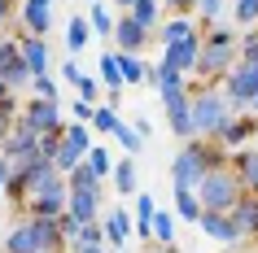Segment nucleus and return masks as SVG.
I'll use <instances>...</instances> for the list:
<instances>
[{
    "mask_svg": "<svg viewBox=\"0 0 258 253\" xmlns=\"http://www.w3.org/2000/svg\"><path fill=\"white\" fill-rule=\"evenodd\" d=\"M83 161H88V166L96 171V179H101V184H105V179H109V171H114V153H109L105 144H92Z\"/></svg>",
    "mask_w": 258,
    "mask_h": 253,
    "instance_id": "2f4dec72",
    "label": "nucleus"
},
{
    "mask_svg": "<svg viewBox=\"0 0 258 253\" xmlns=\"http://www.w3.org/2000/svg\"><path fill=\"white\" fill-rule=\"evenodd\" d=\"M127 18H132V22H136V27H145L153 35V31L162 27V5H158V0H136V5H132V9H127Z\"/></svg>",
    "mask_w": 258,
    "mask_h": 253,
    "instance_id": "4be33fe9",
    "label": "nucleus"
},
{
    "mask_svg": "<svg viewBox=\"0 0 258 253\" xmlns=\"http://www.w3.org/2000/svg\"><path fill=\"white\" fill-rule=\"evenodd\" d=\"M101 231H105V240L114 244V249H127V240H132V214L122 210H109L105 218H101Z\"/></svg>",
    "mask_w": 258,
    "mask_h": 253,
    "instance_id": "6ab92c4d",
    "label": "nucleus"
},
{
    "mask_svg": "<svg viewBox=\"0 0 258 253\" xmlns=\"http://www.w3.org/2000/svg\"><path fill=\"white\" fill-rule=\"evenodd\" d=\"M197 48H202V35H192V40H179V44H166V48H162V61H158V66H162V70H175V74H184V79H188L192 66H197Z\"/></svg>",
    "mask_w": 258,
    "mask_h": 253,
    "instance_id": "ddd939ff",
    "label": "nucleus"
},
{
    "mask_svg": "<svg viewBox=\"0 0 258 253\" xmlns=\"http://www.w3.org/2000/svg\"><path fill=\"white\" fill-rule=\"evenodd\" d=\"M66 188H88V192H101V179H96V171L88 166V161H79V166L66 175Z\"/></svg>",
    "mask_w": 258,
    "mask_h": 253,
    "instance_id": "473e14b6",
    "label": "nucleus"
},
{
    "mask_svg": "<svg viewBox=\"0 0 258 253\" xmlns=\"http://www.w3.org/2000/svg\"><path fill=\"white\" fill-rule=\"evenodd\" d=\"M66 197H70L66 179L53 175L44 188H35V192L18 205V214H22V218H61V214H66Z\"/></svg>",
    "mask_w": 258,
    "mask_h": 253,
    "instance_id": "423d86ee",
    "label": "nucleus"
},
{
    "mask_svg": "<svg viewBox=\"0 0 258 253\" xmlns=\"http://www.w3.org/2000/svg\"><path fill=\"white\" fill-rule=\"evenodd\" d=\"M5 253H66L57 218H18L5 236Z\"/></svg>",
    "mask_w": 258,
    "mask_h": 253,
    "instance_id": "7ed1b4c3",
    "label": "nucleus"
},
{
    "mask_svg": "<svg viewBox=\"0 0 258 253\" xmlns=\"http://www.w3.org/2000/svg\"><path fill=\"white\" fill-rule=\"evenodd\" d=\"M192 35H202V27L192 18H162V27L153 31V40H162V48L166 44H179V40H192Z\"/></svg>",
    "mask_w": 258,
    "mask_h": 253,
    "instance_id": "aec40b11",
    "label": "nucleus"
},
{
    "mask_svg": "<svg viewBox=\"0 0 258 253\" xmlns=\"http://www.w3.org/2000/svg\"><path fill=\"white\" fill-rule=\"evenodd\" d=\"M153 240H158V249L175 244V214H171V210H158V214H153Z\"/></svg>",
    "mask_w": 258,
    "mask_h": 253,
    "instance_id": "7c9ffc66",
    "label": "nucleus"
},
{
    "mask_svg": "<svg viewBox=\"0 0 258 253\" xmlns=\"http://www.w3.org/2000/svg\"><path fill=\"white\" fill-rule=\"evenodd\" d=\"M114 140H118V144L127 148V157L145 148V140H140V135H136V127H132V122H122V118H118V127H114Z\"/></svg>",
    "mask_w": 258,
    "mask_h": 253,
    "instance_id": "f704fd0d",
    "label": "nucleus"
},
{
    "mask_svg": "<svg viewBox=\"0 0 258 253\" xmlns=\"http://www.w3.org/2000/svg\"><path fill=\"white\" fill-rule=\"evenodd\" d=\"M18 48H22V66L31 70V79L48 74V61H53V53H48V44H44V40H35V35H18Z\"/></svg>",
    "mask_w": 258,
    "mask_h": 253,
    "instance_id": "dca6fc26",
    "label": "nucleus"
},
{
    "mask_svg": "<svg viewBox=\"0 0 258 253\" xmlns=\"http://www.w3.org/2000/svg\"><path fill=\"white\" fill-rule=\"evenodd\" d=\"M105 192V188H101ZM101 192H88V188H70V197H66V214L75 218V223H96L101 218Z\"/></svg>",
    "mask_w": 258,
    "mask_h": 253,
    "instance_id": "2eb2a0df",
    "label": "nucleus"
},
{
    "mask_svg": "<svg viewBox=\"0 0 258 253\" xmlns=\"http://www.w3.org/2000/svg\"><path fill=\"white\" fill-rule=\"evenodd\" d=\"M18 122L35 135H61L66 131V118H61V101H40V96H27L22 109H18Z\"/></svg>",
    "mask_w": 258,
    "mask_h": 253,
    "instance_id": "0eeeda50",
    "label": "nucleus"
},
{
    "mask_svg": "<svg viewBox=\"0 0 258 253\" xmlns=\"http://www.w3.org/2000/svg\"><path fill=\"white\" fill-rule=\"evenodd\" d=\"M18 18V0H0V31H5V22H14Z\"/></svg>",
    "mask_w": 258,
    "mask_h": 253,
    "instance_id": "37998d69",
    "label": "nucleus"
},
{
    "mask_svg": "<svg viewBox=\"0 0 258 253\" xmlns=\"http://www.w3.org/2000/svg\"><path fill=\"white\" fill-rule=\"evenodd\" d=\"M5 184H9V161L0 157V201H5Z\"/></svg>",
    "mask_w": 258,
    "mask_h": 253,
    "instance_id": "a18cd8bd",
    "label": "nucleus"
},
{
    "mask_svg": "<svg viewBox=\"0 0 258 253\" xmlns=\"http://www.w3.org/2000/svg\"><path fill=\"white\" fill-rule=\"evenodd\" d=\"M219 14H223V0H192V22L197 27H219Z\"/></svg>",
    "mask_w": 258,
    "mask_h": 253,
    "instance_id": "c756f323",
    "label": "nucleus"
},
{
    "mask_svg": "<svg viewBox=\"0 0 258 253\" xmlns=\"http://www.w3.org/2000/svg\"><path fill=\"white\" fill-rule=\"evenodd\" d=\"M228 171L236 175V184H241L245 192H254V197H258V148L254 144L228 153Z\"/></svg>",
    "mask_w": 258,
    "mask_h": 253,
    "instance_id": "4468645a",
    "label": "nucleus"
},
{
    "mask_svg": "<svg viewBox=\"0 0 258 253\" xmlns=\"http://www.w3.org/2000/svg\"><path fill=\"white\" fill-rule=\"evenodd\" d=\"M236 61L258 70V35L254 31H241V40H236Z\"/></svg>",
    "mask_w": 258,
    "mask_h": 253,
    "instance_id": "72a5a7b5",
    "label": "nucleus"
},
{
    "mask_svg": "<svg viewBox=\"0 0 258 253\" xmlns=\"http://www.w3.org/2000/svg\"><path fill=\"white\" fill-rule=\"evenodd\" d=\"M245 188L236 184V175L228 171V166H219V171H206L202 184L192 188V197H197V205H202V214H232V205L241 201Z\"/></svg>",
    "mask_w": 258,
    "mask_h": 253,
    "instance_id": "20e7f679",
    "label": "nucleus"
},
{
    "mask_svg": "<svg viewBox=\"0 0 258 253\" xmlns=\"http://www.w3.org/2000/svg\"><path fill=\"white\" fill-rule=\"evenodd\" d=\"M75 92H79V101H88V105H101V83H96V74H79V79H75Z\"/></svg>",
    "mask_w": 258,
    "mask_h": 253,
    "instance_id": "4c0bfd02",
    "label": "nucleus"
},
{
    "mask_svg": "<svg viewBox=\"0 0 258 253\" xmlns=\"http://www.w3.org/2000/svg\"><path fill=\"white\" fill-rule=\"evenodd\" d=\"M5 96H9V88H5V83H0V101H5Z\"/></svg>",
    "mask_w": 258,
    "mask_h": 253,
    "instance_id": "3c124183",
    "label": "nucleus"
},
{
    "mask_svg": "<svg viewBox=\"0 0 258 253\" xmlns=\"http://www.w3.org/2000/svg\"><path fill=\"white\" fill-rule=\"evenodd\" d=\"M92 109L96 105H88V101H75V105H70V118L79 122V127H88V122H92Z\"/></svg>",
    "mask_w": 258,
    "mask_h": 253,
    "instance_id": "79ce46f5",
    "label": "nucleus"
},
{
    "mask_svg": "<svg viewBox=\"0 0 258 253\" xmlns=\"http://www.w3.org/2000/svg\"><path fill=\"white\" fill-rule=\"evenodd\" d=\"M79 74H83V70L75 66V61H61V79H66V83H75V79H79Z\"/></svg>",
    "mask_w": 258,
    "mask_h": 253,
    "instance_id": "c03bdc74",
    "label": "nucleus"
},
{
    "mask_svg": "<svg viewBox=\"0 0 258 253\" xmlns=\"http://www.w3.org/2000/svg\"><path fill=\"white\" fill-rule=\"evenodd\" d=\"M219 92H223V101H228L232 114H249V101L258 96V70L254 66H236L223 74V83H219Z\"/></svg>",
    "mask_w": 258,
    "mask_h": 253,
    "instance_id": "6e6552de",
    "label": "nucleus"
},
{
    "mask_svg": "<svg viewBox=\"0 0 258 253\" xmlns=\"http://www.w3.org/2000/svg\"><path fill=\"white\" fill-rule=\"evenodd\" d=\"M153 214H158V205H153L149 192H136V218H132V231L145 240H153Z\"/></svg>",
    "mask_w": 258,
    "mask_h": 253,
    "instance_id": "5701e85b",
    "label": "nucleus"
},
{
    "mask_svg": "<svg viewBox=\"0 0 258 253\" xmlns=\"http://www.w3.org/2000/svg\"><path fill=\"white\" fill-rule=\"evenodd\" d=\"M114 53V48H109ZM114 61H118V74H122V88L132 83V88H140L145 83V61L140 57H132V53H114Z\"/></svg>",
    "mask_w": 258,
    "mask_h": 253,
    "instance_id": "a878e982",
    "label": "nucleus"
},
{
    "mask_svg": "<svg viewBox=\"0 0 258 253\" xmlns=\"http://www.w3.org/2000/svg\"><path fill=\"white\" fill-rule=\"evenodd\" d=\"M236 27H206L202 31V48H197V66H192L188 88H219L223 74L236 66Z\"/></svg>",
    "mask_w": 258,
    "mask_h": 253,
    "instance_id": "f257e3e1",
    "label": "nucleus"
},
{
    "mask_svg": "<svg viewBox=\"0 0 258 253\" xmlns=\"http://www.w3.org/2000/svg\"><path fill=\"white\" fill-rule=\"evenodd\" d=\"M31 96H40V101H61V92H57V83L48 79V74L31 79Z\"/></svg>",
    "mask_w": 258,
    "mask_h": 253,
    "instance_id": "a19ab883",
    "label": "nucleus"
},
{
    "mask_svg": "<svg viewBox=\"0 0 258 253\" xmlns=\"http://www.w3.org/2000/svg\"><path fill=\"white\" fill-rule=\"evenodd\" d=\"M228 118H232V109H228V101H223L219 88H188V122H192V135L210 140Z\"/></svg>",
    "mask_w": 258,
    "mask_h": 253,
    "instance_id": "39448f33",
    "label": "nucleus"
},
{
    "mask_svg": "<svg viewBox=\"0 0 258 253\" xmlns=\"http://www.w3.org/2000/svg\"><path fill=\"white\" fill-rule=\"evenodd\" d=\"M249 114H254V118H258V96H254V101H249Z\"/></svg>",
    "mask_w": 258,
    "mask_h": 253,
    "instance_id": "8fccbe9b",
    "label": "nucleus"
},
{
    "mask_svg": "<svg viewBox=\"0 0 258 253\" xmlns=\"http://www.w3.org/2000/svg\"><path fill=\"white\" fill-rule=\"evenodd\" d=\"M171 214H179L184 223H197V218H202V205H197L192 192H175V210H171Z\"/></svg>",
    "mask_w": 258,
    "mask_h": 253,
    "instance_id": "c9c22d12",
    "label": "nucleus"
},
{
    "mask_svg": "<svg viewBox=\"0 0 258 253\" xmlns=\"http://www.w3.org/2000/svg\"><path fill=\"white\" fill-rule=\"evenodd\" d=\"M88 5H92V0H88Z\"/></svg>",
    "mask_w": 258,
    "mask_h": 253,
    "instance_id": "5fc2aeb1",
    "label": "nucleus"
},
{
    "mask_svg": "<svg viewBox=\"0 0 258 253\" xmlns=\"http://www.w3.org/2000/svg\"><path fill=\"white\" fill-rule=\"evenodd\" d=\"M18 109H22V96H5V101H0V140L9 135V127H14V118H18Z\"/></svg>",
    "mask_w": 258,
    "mask_h": 253,
    "instance_id": "58836bf2",
    "label": "nucleus"
},
{
    "mask_svg": "<svg viewBox=\"0 0 258 253\" xmlns=\"http://www.w3.org/2000/svg\"><path fill=\"white\" fill-rule=\"evenodd\" d=\"M66 253H105V244H101V249H66Z\"/></svg>",
    "mask_w": 258,
    "mask_h": 253,
    "instance_id": "09e8293b",
    "label": "nucleus"
},
{
    "mask_svg": "<svg viewBox=\"0 0 258 253\" xmlns=\"http://www.w3.org/2000/svg\"><path fill=\"white\" fill-rule=\"evenodd\" d=\"M149 131H153V122H149V118H136V135H140V140H145Z\"/></svg>",
    "mask_w": 258,
    "mask_h": 253,
    "instance_id": "49530a36",
    "label": "nucleus"
},
{
    "mask_svg": "<svg viewBox=\"0 0 258 253\" xmlns=\"http://www.w3.org/2000/svg\"><path fill=\"white\" fill-rule=\"evenodd\" d=\"M109 184H114V192L118 197H132V192H140V179H136V161L132 157H118L114 161V171H109Z\"/></svg>",
    "mask_w": 258,
    "mask_h": 253,
    "instance_id": "412c9836",
    "label": "nucleus"
},
{
    "mask_svg": "<svg viewBox=\"0 0 258 253\" xmlns=\"http://www.w3.org/2000/svg\"><path fill=\"white\" fill-rule=\"evenodd\" d=\"M88 127H96V131L114 135V127H118V109H109V105H96V109H92V122H88Z\"/></svg>",
    "mask_w": 258,
    "mask_h": 253,
    "instance_id": "e433bc0d",
    "label": "nucleus"
},
{
    "mask_svg": "<svg viewBox=\"0 0 258 253\" xmlns=\"http://www.w3.org/2000/svg\"><path fill=\"white\" fill-rule=\"evenodd\" d=\"M0 157L9 161V171H18V166H31V161L40 157V135L27 131L22 122L14 118V127H9V135L0 140Z\"/></svg>",
    "mask_w": 258,
    "mask_h": 253,
    "instance_id": "1a4fd4ad",
    "label": "nucleus"
},
{
    "mask_svg": "<svg viewBox=\"0 0 258 253\" xmlns=\"http://www.w3.org/2000/svg\"><path fill=\"white\" fill-rule=\"evenodd\" d=\"M114 5H118L122 14H127V9H132V5H136V0H114Z\"/></svg>",
    "mask_w": 258,
    "mask_h": 253,
    "instance_id": "de8ad7c7",
    "label": "nucleus"
},
{
    "mask_svg": "<svg viewBox=\"0 0 258 253\" xmlns=\"http://www.w3.org/2000/svg\"><path fill=\"white\" fill-rule=\"evenodd\" d=\"M232 18H236V27H258V0H236V9H232Z\"/></svg>",
    "mask_w": 258,
    "mask_h": 253,
    "instance_id": "ea45409f",
    "label": "nucleus"
},
{
    "mask_svg": "<svg viewBox=\"0 0 258 253\" xmlns=\"http://www.w3.org/2000/svg\"><path fill=\"white\" fill-rule=\"evenodd\" d=\"M254 135H258V118H254V114H232V118L210 135V140H215L223 153H236V148H245Z\"/></svg>",
    "mask_w": 258,
    "mask_h": 253,
    "instance_id": "9d476101",
    "label": "nucleus"
},
{
    "mask_svg": "<svg viewBox=\"0 0 258 253\" xmlns=\"http://www.w3.org/2000/svg\"><path fill=\"white\" fill-rule=\"evenodd\" d=\"M101 244H105L101 223H83L79 231H75V240H66V249H101Z\"/></svg>",
    "mask_w": 258,
    "mask_h": 253,
    "instance_id": "c85d7f7f",
    "label": "nucleus"
},
{
    "mask_svg": "<svg viewBox=\"0 0 258 253\" xmlns=\"http://www.w3.org/2000/svg\"><path fill=\"white\" fill-rule=\"evenodd\" d=\"M88 31H96L101 40H109V35H114V14H109L105 0H92V5H88Z\"/></svg>",
    "mask_w": 258,
    "mask_h": 253,
    "instance_id": "393cba45",
    "label": "nucleus"
},
{
    "mask_svg": "<svg viewBox=\"0 0 258 253\" xmlns=\"http://www.w3.org/2000/svg\"><path fill=\"white\" fill-rule=\"evenodd\" d=\"M149 40H153V35H149L145 27H136L127 14H114V35H109V48H114V53H132V57H140L145 48H149Z\"/></svg>",
    "mask_w": 258,
    "mask_h": 253,
    "instance_id": "9b49d317",
    "label": "nucleus"
},
{
    "mask_svg": "<svg viewBox=\"0 0 258 253\" xmlns=\"http://www.w3.org/2000/svg\"><path fill=\"white\" fill-rule=\"evenodd\" d=\"M197 227H202L210 240H219V244H241V231H236V223H232L228 214H202Z\"/></svg>",
    "mask_w": 258,
    "mask_h": 253,
    "instance_id": "a211bd4d",
    "label": "nucleus"
},
{
    "mask_svg": "<svg viewBox=\"0 0 258 253\" xmlns=\"http://www.w3.org/2000/svg\"><path fill=\"white\" fill-rule=\"evenodd\" d=\"M254 35H258V27H254Z\"/></svg>",
    "mask_w": 258,
    "mask_h": 253,
    "instance_id": "864d4df0",
    "label": "nucleus"
},
{
    "mask_svg": "<svg viewBox=\"0 0 258 253\" xmlns=\"http://www.w3.org/2000/svg\"><path fill=\"white\" fill-rule=\"evenodd\" d=\"M162 253H179V249H175V244H166V249H162Z\"/></svg>",
    "mask_w": 258,
    "mask_h": 253,
    "instance_id": "603ef678",
    "label": "nucleus"
},
{
    "mask_svg": "<svg viewBox=\"0 0 258 253\" xmlns=\"http://www.w3.org/2000/svg\"><path fill=\"white\" fill-rule=\"evenodd\" d=\"M219 166H228V153L215 144V140H202V135H192L184 140V148L175 153L171 161V192H192V188L202 184L206 171H219Z\"/></svg>",
    "mask_w": 258,
    "mask_h": 253,
    "instance_id": "f03ea898",
    "label": "nucleus"
},
{
    "mask_svg": "<svg viewBox=\"0 0 258 253\" xmlns=\"http://www.w3.org/2000/svg\"><path fill=\"white\" fill-rule=\"evenodd\" d=\"M48 31H53L48 0H18V35H35V40H44Z\"/></svg>",
    "mask_w": 258,
    "mask_h": 253,
    "instance_id": "f8f14e48",
    "label": "nucleus"
},
{
    "mask_svg": "<svg viewBox=\"0 0 258 253\" xmlns=\"http://www.w3.org/2000/svg\"><path fill=\"white\" fill-rule=\"evenodd\" d=\"M88 44H92V31H88V18H66V53L75 57V53H83V48H88Z\"/></svg>",
    "mask_w": 258,
    "mask_h": 253,
    "instance_id": "b1692460",
    "label": "nucleus"
},
{
    "mask_svg": "<svg viewBox=\"0 0 258 253\" xmlns=\"http://www.w3.org/2000/svg\"><path fill=\"white\" fill-rule=\"evenodd\" d=\"M228 218L236 223L241 240H245V236H258V197H254V192H241V201L232 205V214H228Z\"/></svg>",
    "mask_w": 258,
    "mask_h": 253,
    "instance_id": "f3484780",
    "label": "nucleus"
},
{
    "mask_svg": "<svg viewBox=\"0 0 258 253\" xmlns=\"http://www.w3.org/2000/svg\"><path fill=\"white\" fill-rule=\"evenodd\" d=\"M22 66V48H18V35H0V79L14 74Z\"/></svg>",
    "mask_w": 258,
    "mask_h": 253,
    "instance_id": "cd10ccee",
    "label": "nucleus"
},
{
    "mask_svg": "<svg viewBox=\"0 0 258 253\" xmlns=\"http://www.w3.org/2000/svg\"><path fill=\"white\" fill-rule=\"evenodd\" d=\"M96 70H101V88H105L109 96H122V74H118V61H114V53H101Z\"/></svg>",
    "mask_w": 258,
    "mask_h": 253,
    "instance_id": "bb28decb",
    "label": "nucleus"
}]
</instances>
